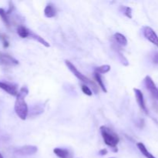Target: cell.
<instances>
[{
  "instance_id": "obj_1",
  "label": "cell",
  "mask_w": 158,
  "mask_h": 158,
  "mask_svg": "<svg viewBox=\"0 0 158 158\" xmlns=\"http://www.w3.org/2000/svg\"><path fill=\"white\" fill-rule=\"evenodd\" d=\"M28 93L29 90L26 86L21 88L19 92L18 93V95L16 96V100L15 103V114L21 120H26L29 112L27 103L25 101V98L28 95Z\"/></svg>"
},
{
  "instance_id": "obj_2",
  "label": "cell",
  "mask_w": 158,
  "mask_h": 158,
  "mask_svg": "<svg viewBox=\"0 0 158 158\" xmlns=\"http://www.w3.org/2000/svg\"><path fill=\"white\" fill-rule=\"evenodd\" d=\"M100 132H101L102 137H103L105 143L107 146L112 148L114 152H117L118 150L117 148V145L119 143V140H120L118 136L114 131H111L110 128L106 127L105 126H102L100 127Z\"/></svg>"
},
{
  "instance_id": "obj_3",
  "label": "cell",
  "mask_w": 158,
  "mask_h": 158,
  "mask_svg": "<svg viewBox=\"0 0 158 158\" xmlns=\"http://www.w3.org/2000/svg\"><path fill=\"white\" fill-rule=\"evenodd\" d=\"M65 64L66 65L68 69L73 73V74L76 77H77L79 80H81V81L83 82L84 83H86V85L87 84L89 85L90 87H92V89L94 90V92L95 93V94H98L99 93L98 85H97L94 81H92V80H89V78H87L86 76L82 74L70 61H69V60H65Z\"/></svg>"
},
{
  "instance_id": "obj_4",
  "label": "cell",
  "mask_w": 158,
  "mask_h": 158,
  "mask_svg": "<svg viewBox=\"0 0 158 158\" xmlns=\"http://www.w3.org/2000/svg\"><path fill=\"white\" fill-rule=\"evenodd\" d=\"M143 33L147 40L158 47V36L152 28L149 26H144L143 28Z\"/></svg>"
},
{
  "instance_id": "obj_5",
  "label": "cell",
  "mask_w": 158,
  "mask_h": 158,
  "mask_svg": "<svg viewBox=\"0 0 158 158\" xmlns=\"http://www.w3.org/2000/svg\"><path fill=\"white\" fill-rule=\"evenodd\" d=\"M19 64L18 60L9 54L0 52V65L7 66H13Z\"/></svg>"
},
{
  "instance_id": "obj_6",
  "label": "cell",
  "mask_w": 158,
  "mask_h": 158,
  "mask_svg": "<svg viewBox=\"0 0 158 158\" xmlns=\"http://www.w3.org/2000/svg\"><path fill=\"white\" fill-rule=\"evenodd\" d=\"M144 84L145 86H146L147 89L149 90V92L151 93V95L153 96V97H154V98L158 100V89L151 77L147 76V77H145Z\"/></svg>"
},
{
  "instance_id": "obj_7",
  "label": "cell",
  "mask_w": 158,
  "mask_h": 158,
  "mask_svg": "<svg viewBox=\"0 0 158 158\" xmlns=\"http://www.w3.org/2000/svg\"><path fill=\"white\" fill-rule=\"evenodd\" d=\"M134 94H135L136 100H137V103H138L140 108L145 113V114H148V109H147L146 105H145L143 93H142L141 90H140L139 89H134Z\"/></svg>"
},
{
  "instance_id": "obj_8",
  "label": "cell",
  "mask_w": 158,
  "mask_h": 158,
  "mask_svg": "<svg viewBox=\"0 0 158 158\" xmlns=\"http://www.w3.org/2000/svg\"><path fill=\"white\" fill-rule=\"evenodd\" d=\"M38 149L35 146L27 145V146L22 147L17 150V153L21 155H32L37 152Z\"/></svg>"
},
{
  "instance_id": "obj_9",
  "label": "cell",
  "mask_w": 158,
  "mask_h": 158,
  "mask_svg": "<svg viewBox=\"0 0 158 158\" xmlns=\"http://www.w3.org/2000/svg\"><path fill=\"white\" fill-rule=\"evenodd\" d=\"M0 89H3L8 94H10L12 96H17L18 95V91H17L16 87L13 85H11L7 83H3V82H0Z\"/></svg>"
},
{
  "instance_id": "obj_10",
  "label": "cell",
  "mask_w": 158,
  "mask_h": 158,
  "mask_svg": "<svg viewBox=\"0 0 158 158\" xmlns=\"http://www.w3.org/2000/svg\"><path fill=\"white\" fill-rule=\"evenodd\" d=\"M53 152L56 155L60 158H73L72 154L69 151L63 148H56L53 150Z\"/></svg>"
},
{
  "instance_id": "obj_11",
  "label": "cell",
  "mask_w": 158,
  "mask_h": 158,
  "mask_svg": "<svg viewBox=\"0 0 158 158\" xmlns=\"http://www.w3.org/2000/svg\"><path fill=\"white\" fill-rule=\"evenodd\" d=\"M56 9L53 7V6L51 4L47 5L44 9V15L47 18H53L56 16Z\"/></svg>"
},
{
  "instance_id": "obj_12",
  "label": "cell",
  "mask_w": 158,
  "mask_h": 158,
  "mask_svg": "<svg viewBox=\"0 0 158 158\" xmlns=\"http://www.w3.org/2000/svg\"><path fill=\"white\" fill-rule=\"evenodd\" d=\"M137 147L139 149V151L141 152V154H143L144 157H146L147 158H156L153 154H151V153L148 151V149H147L146 147L144 146V144H143V143H137Z\"/></svg>"
},
{
  "instance_id": "obj_13",
  "label": "cell",
  "mask_w": 158,
  "mask_h": 158,
  "mask_svg": "<svg viewBox=\"0 0 158 158\" xmlns=\"http://www.w3.org/2000/svg\"><path fill=\"white\" fill-rule=\"evenodd\" d=\"M114 39L117 41V43L120 44V46H125L127 45V40L123 34L117 32V33L114 34Z\"/></svg>"
},
{
  "instance_id": "obj_14",
  "label": "cell",
  "mask_w": 158,
  "mask_h": 158,
  "mask_svg": "<svg viewBox=\"0 0 158 158\" xmlns=\"http://www.w3.org/2000/svg\"><path fill=\"white\" fill-rule=\"evenodd\" d=\"M30 32L31 31H29L23 26H19L17 29V33L21 38H27L30 35Z\"/></svg>"
},
{
  "instance_id": "obj_15",
  "label": "cell",
  "mask_w": 158,
  "mask_h": 158,
  "mask_svg": "<svg viewBox=\"0 0 158 158\" xmlns=\"http://www.w3.org/2000/svg\"><path fill=\"white\" fill-rule=\"evenodd\" d=\"M94 77H95L96 81H97V83H98V86L101 88L102 90H103L104 93H107V90H106V86H105L104 83H103V80H102V77L101 76H100V74L97 73L95 72V73H94Z\"/></svg>"
},
{
  "instance_id": "obj_16",
  "label": "cell",
  "mask_w": 158,
  "mask_h": 158,
  "mask_svg": "<svg viewBox=\"0 0 158 158\" xmlns=\"http://www.w3.org/2000/svg\"><path fill=\"white\" fill-rule=\"evenodd\" d=\"M29 36L32 37V38H33L34 40H37L38 42H40V43H42L43 45H44L46 47H49V44L46 41V40H44V39H43V37H40V35H36V34L33 33V32H30V35H29Z\"/></svg>"
},
{
  "instance_id": "obj_17",
  "label": "cell",
  "mask_w": 158,
  "mask_h": 158,
  "mask_svg": "<svg viewBox=\"0 0 158 158\" xmlns=\"http://www.w3.org/2000/svg\"><path fill=\"white\" fill-rule=\"evenodd\" d=\"M110 66H109V65H103V66H100L99 67L96 68V73L99 74L106 73H108L110 70Z\"/></svg>"
},
{
  "instance_id": "obj_18",
  "label": "cell",
  "mask_w": 158,
  "mask_h": 158,
  "mask_svg": "<svg viewBox=\"0 0 158 158\" xmlns=\"http://www.w3.org/2000/svg\"><path fill=\"white\" fill-rule=\"evenodd\" d=\"M0 17H1L2 21L5 23V24H6L7 26H9V18H8L7 12H6L4 9H2V8H0Z\"/></svg>"
},
{
  "instance_id": "obj_19",
  "label": "cell",
  "mask_w": 158,
  "mask_h": 158,
  "mask_svg": "<svg viewBox=\"0 0 158 158\" xmlns=\"http://www.w3.org/2000/svg\"><path fill=\"white\" fill-rule=\"evenodd\" d=\"M81 89H82V91H83V93L84 94L89 96V97L92 96V94H93L92 90H91L90 88H89V86H87V85L83 84V85H82V86H81Z\"/></svg>"
},
{
  "instance_id": "obj_20",
  "label": "cell",
  "mask_w": 158,
  "mask_h": 158,
  "mask_svg": "<svg viewBox=\"0 0 158 158\" xmlns=\"http://www.w3.org/2000/svg\"><path fill=\"white\" fill-rule=\"evenodd\" d=\"M123 14L129 19H132V9L131 7H123Z\"/></svg>"
},
{
  "instance_id": "obj_21",
  "label": "cell",
  "mask_w": 158,
  "mask_h": 158,
  "mask_svg": "<svg viewBox=\"0 0 158 158\" xmlns=\"http://www.w3.org/2000/svg\"><path fill=\"white\" fill-rule=\"evenodd\" d=\"M99 154L101 156L106 155V154H107V150H106V148H103V149L100 150V151H99Z\"/></svg>"
},
{
  "instance_id": "obj_22",
  "label": "cell",
  "mask_w": 158,
  "mask_h": 158,
  "mask_svg": "<svg viewBox=\"0 0 158 158\" xmlns=\"http://www.w3.org/2000/svg\"><path fill=\"white\" fill-rule=\"evenodd\" d=\"M153 62L156 64H158V52L154 54V56H153Z\"/></svg>"
},
{
  "instance_id": "obj_23",
  "label": "cell",
  "mask_w": 158,
  "mask_h": 158,
  "mask_svg": "<svg viewBox=\"0 0 158 158\" xmlns=\"http://www.w3.org/2000/svg\"><path fill=\"white\" fill-rule=\"evenodd\" d=\"M3 46H4V47H8V46H9V42L7 41V40H6V39L5 38V37H3Z\"/></svg>"
},
{
  "instance_id": "obj_24",
  "label": "cell",
  "mask_w": 158,
  "mask_h": 158,
  "mask_svg": "<svg viewBox=\"0 0 158 158\" xmlns=\"http://www.w3.org/2000/svg\"><path fill=\"white\" fill-rule=\"evenodd\" d=\"M0 158H3L2 155V154H1V153H0Z\"/></svg>"
},
{
  "instance_id": "obj_25",
  "label": "cell",
  "mask_w": 158,
  "mask_h": 158,
  "mask_svg": "<svg viewBox=\"0 0 158 158\" xmlns=\"http://www.w3.org/2000/svg\"><path fill=\"white\" fill-rule=\"evenodd\" d=\"M110 158H114V157H110Z\"/></svg>"
}]
</instances>
